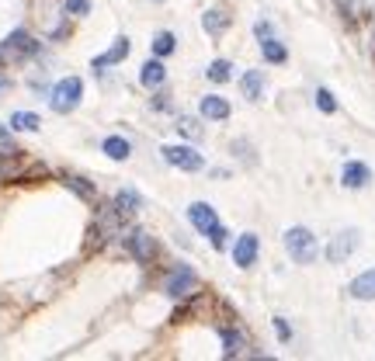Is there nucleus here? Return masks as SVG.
<instances>
[{"label":"nucleus","instance_id":"1","mask_svg":"<svg viewBox=\"0 0 375 361\" xmlns=\"http://www.w3.org/2000/svg\"><path fill=\"white\" fill-rule=\"evenodd\" d=\"M285 250H289V257L295 264H313L320 257V243L306 226H292L285 233Z\"/></svg>","mask_w":375,"mask_h":361},{"label":"nucleus","instance_id":"27","mask_svg":"<svg viewBox=\"0 0 375 361\" xmlns=\"http://www.w3.org/2000/svg\"><path fill=\"white\" fill-rule=\"evenodd\" d=\"M206 237H208V243H212L215 250H222V247H226V240H230V233H226V226H219V223H215V226L208 230Z\"/></svg>","mask_w":375,"mask_h":361},{"label":"nucleus","instance_id":"12","mask_svg":"<svg viewBox=\"0 0 375 361\" xmlns=\"http://www.w3.org/2000/svg\"><path fill=\"white\" fill-rule=\"evenodd\" d=\"M125 56H129V39H125V35H119V39H115V45H112L108 52H101V56L94 59V70H105V66H115V63H122Z\"/></svg>","mask_w":375,"mask_h":361},{"label":"nucleus","instance_id":"19","mask_svg":"<svg viewBox=\"0 0 375 361\" xmlns=\"http://www.w3.org/2000/svg\"><path fill=\"white\" fill-rule=\"evenodd\" d=\"M351 295L355 299H375V268L351 281Z\"/></svg>","mask_w":375,"mask_h":361},{"label":"nucleus","instance_id":"3","mask_svg":"<svg viewBox=\"0 0 375 361\" xmlns=\"http://www.w3.org/2000/svg\"><path fill=\"white\" fill-rule=\"evenodd\" d=\"M195 288H198V275H195L188 264L170 268V275H167V281H164V292L170 299H188Z\"/></svg>","mask_w":375,"mask_h":361},{"label":"nucleus","instance_id":"6","mask_svg":"<svg viewBox=\"0 0 375 361\" xmlns=\"http://www.w3.org/2000/svg\"><path fill=\"white\" fill-rule=\"evenodd\" d=\"M0 52L4 56H11V59H21V56H35L39 52V42L32 39L28 32H11L4 45H0Z\"/></svg>","mask_w":375,"mask_h":361},{"label":"nucleus","instance_id":"4","mask_svg":"<svg viewBox=\"0 0 375 361\" xmlns=\"http://www.w3.org/2000/svg\"><path fill=\"white\" fill-rule=\"evenodd\" d=\"M160 157H164L170 167L188 170V174H195V170H202V167H206L202 153H198L195 146H188V143H181V146H164V150H160Z\"/></svg>","mask_w":375,"mask_h":361},{"label":"nucleus","instance_id":"13","mask_svg":"<svg viewBox=\"0 0 375 361\" xmlns=\"http://www.w3.org/2000/svg\"><path fill=\"white\" fill-rule=\"evenodd\" d=\"M139 81H143V87H150V90L164 87L167 70H164V63H160V56H157V59H150V63H146V66L139 70Z\"/></svg>","mask_w":375,"mask_h":361},{"label":"nucleus","instance_id":"2","mask_svg":"<svg viewBox=\"0 0 375 361\" xmlns=\"http://www.w3.org/2000/svg\"><path fill=\"white\" fill-rule=\"evenodd\" d=\"M81 97H83V81L81 77H63V81L49 90V108L59 112V115H70V112L81 105Z\"/></svg>","mask_w":375,"mask_h":361},{"label":"nucleus","instance_id":"26","mask_svg":"<svg viewBox=\"0 0 375 361\" xmlns=\"http://www.w3.org/2000/svg\"><path fill=\"white\" fill-rule=\"evenodd\" d=\"M316 108H320V112H327V115L337 112V101H333V94L327 90V87H320V90H316Z\"/></svg>","mask_w":375,"mask_h":361},{"label":"nucleus","instance_id":"16","mask_svg":"<svg viewBox=\"0 0 375 361\" xmlns=\"http://www.w3.org/2000/svg\"><path fill=\"white\" fill-rule=\"evenodd\" d=\"M202 28H206V35H222L230 28V14L219 11V7H212V11L202 14Z\"/></svg>","mask_w":375,"mask_h":361},{"label":"nucleus","instance_id":"5","mask_svg":"<svg viewBox=\"0 0 375 361\" xmlns=\"http://www.w3.org/2000/svg\"><path fill=\"white\" fill-rule=\"evenodd\" d=\"M125 247H129V254H132L139 264H153V257H157V240H153L146 230L125 233Z\"/></svg>","mask_w":375,"mask_h":361},{"label":"nucleus","instance_id":"30","mask_svg":"<svg viewBox=\"0 0 375 361\" xmlns=\"http://www.w3.org/2000/svg\"><path fill=\"white\" fill-rule=\"evenodd\" d=\"M4 87H7V81H4V77H0V90H4Z\"/></svg>","mask_w":375,"mask_h":361},{"label":"nucleus","instance_id":"20","mask_svg":"<svg viewBox=\"0 0 375 361\" xmlns=\"http://www.w3.org/2000/svg\"><path fill=\"white\" fill-rule=\"evenodd\" d=\"M11 129H14V132H39L42 119L32 115V112H14V115H11Z\"/></svg>","mask_w":375,"mask_h":361},{"label":"nucleus","instance_id":"10","mask_svg":"<svg viewBox=\"0 0 375 361\" xmlns=\"http://www.w3.org/2000/svg\"><path fill=\"white\" fill-rule=\"evenodd\" d=\"M198 112H202V119H208V122H226L230 119V101L219 97V94H206L202 105H198Z\"/></svg>","mask_w":375,"mask_h":361},{"label":"nucleus","instance_id":"31","mask_svg":"<svg viewBox=\"0 0 375 361\" xmlns=\"http://www.w3.org/2000/svg\"><path fill=\"white\" fill-rule=\"evenodd\" d=\"M0 59H4V52H0Z\"/></svg>","mask_w":375,"mask_h":361},{"label":"nucleus","instance_id":"8","mask_svg":"<svg viewBox=\"0 0 375 361\" xmlns=\"http://www.w3.org/2000/svg\"><path fill=\"white\" fill-rule=\"evenodd\" d=\"M257 254H261V240H257V233H244L240 240L233 243V261H237V268H254Z\"/></svg>","mask_w":375,"mask_h":361},{"label":"nucleus","instance_id":"11","mask_svg":"<svg viewBox=\"0 0 375 361\" xmlns=\"http://www.w3.org/2000/svg\"><path fill=\"white\" fill-rule=\"evenodd\" d=\"M369 181H372V170L362 160L344 163V174H340V184H344V188H365Z\"/></svg>","mask_w":375,"mask_h":361},{"label":"nucleus","instance_id":"28","mask_svg":"<svg viewBox=\"0 0 375 361\" xmlns=\"http://www.w3.org/2000/svg\"><path fill=\"white\" fill-rule=\"evenodd\" d=\"M87 7H90L87 0H66V14H77L81 18V14H87Z\"/></svg>","mask_w":375,"mask_h":361},{"label":"nucleus","instance_id":"18","mask_svg":"<svg viewBox=\"0 0 375 361\" xmlns=\"http://www.w3.org/2000/svg\"><path fill=\"white\" fill-rule=\"evenodd\" d=\"M115 205H119V212L129 219V215H136V212L143 208V195H139V191H132V188H122V191L115 195Z\"/></svg>","mask_w":375,"mask_h":361},{"label":"nucleus","instance_id":"21","mask_svg":"<svg viewBox=\"0 0 375 361\" xmlns=\"http://www.w3.org/2000/svg\"><path fill=\"white\" fill-rule=\"evenodd\" d=\"M206 77L212 83H226L230 77H233V63H230V59H212L208 70H206Z\"/></svg>","mask_w":375,"mask_h":361},{"label":"nucleus","instance_id":"7","mask_svg":"<svg viewBox=\"0 0 375 361\" xmlns=\"http://www.w3.org/2000/svg\"><path fill=\"white\" fill-rule=\"evenodd\" d=\"M355 247H358V230H344V233H337L327 247V261L331 264H344L351 254H355Z\"/></svg>","mask_w":375,"mask_h":361},{"label":"nucleus","instance_id":"15","mask_svg":"<svg viewBox=\"0 0 375 361\" xmlns=\"http://www.w3.org/2000/svg\"><path fill=\"white\" fill-rule=\"evenodd\" d=\"M101 150H105V157H112V160H129V157H132V143H129L125 136H105Z\"/></svg>","mask_w":375,"mask_h":361},{"label":"nucleus","instance_id":"23","mask_svg":"<svg viewBox=\"0 0 375 361\" xmlns=\"http://www.w3.org/2000/svg\"><path fill=\"white\" fill-rule=\"evenodd\" d=\"M63 184H66V188H70V191H77V195H81V199H94V184H87V181H83V177H77V174H63Z\"/></svg>","mask_w":375,"mask_h":361},{"label":"nucleus","instance_id":"29","mask_svg":"<svg viewBox=\"0 0 375 361\" xmlns=\"http://www.w3.org/2000/svg\"><path fill=\"white\" fill-rule=\"evenodd\" d=\"M275 330H278V337H282V341H289V337H292V330H289V323L282 320V316H278V320H275Z\"/></svg>","mask_w":375,"mask_h":361},{"label":"nucleus","instance_id":"25","mask_svg":"<svg viewBox=\"0 0 375 361\" xmlns=\"http://www.w3.org/2000/svg\"><path fill=\"white\" fill-rule=\"evenodd\" d=\"M177 132H181L184 139H202V125L195 119H181L177 122Z\"/></svg>","mask_w":375,"mask_h":361},{"label":"nucleus","instance_id":"24","mask_svg":"<svg viewBox=\"0 0 375 361\" xmlns=\"http://www.w3.org/2000/svg\"><path fill=\"white\" fill-rule=\"evenodd\" d=\"M174 49H177V39H174L170 32H157V35H153V56L164 59V56H170Z\"/></svg>","mask_w":375,"mask_h":361},{"label":"nucleus","instance_id":"14","mask_svg":"<svg viewBox=\"0 0 375 361\" xmlns=\"http://www.w3.org/2000/svg\"><path fill=\"white\" fill-rule=\"evenodd\" d=\"M261 52H264V59H268V63H275V66H282V63L289 59V49L275 39L271 32H268V35H261Z\"/></svg>","mask_w":375,"mask_h":361},{"label":"nucleus","instance_id":"9","mask_svg":"<svg viewBox=\"0 0 375 361\" xmlns=\"http://www.w3.org/2000/svg\"><path fill=\"white\" fill-rule=\"evenodd\" d=\"M188 223L195 226V230H202V233H208L219 219H215V208L208 205V201H191L188 205Z\"/></svg>","mask_w":375,"mask_h":361},{"label":"nucleus","instance_id":"17","mask_svg":"<svg viewBox=\"0 0 375 361\" xmlns=\"http://www.w3.org/2000/svg\"><path fill=\"white\" fill-rule=\"evenodd\" d=\"M240 90H244L247 101H261V94H264V73L261 70H247L244 81H240Z\"/></svg>","mask_w":375,"mask_h":361},{"label":"nucleus","instance_id":"22","mask_svg":"<svg viewBox=\"0 0 375 361\" xmlns=\"http://www.w3.org/2000/svg\"><path fill=\"white\" fill-rule=\"evenodd\" d=\"M240 351H244V337L237 330H222V355L226 358H237Z\"/></svg>","mask_w":375,"mask_h":361}]
</instances>
